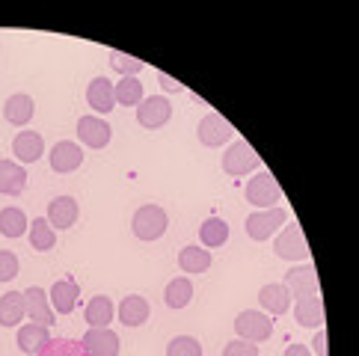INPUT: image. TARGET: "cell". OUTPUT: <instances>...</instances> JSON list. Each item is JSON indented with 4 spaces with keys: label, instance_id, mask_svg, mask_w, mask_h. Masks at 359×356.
<instances>
[{
    "label": "cell",
    "instance_id": "cell-17",
    "mask_svg": "<svg viewBox=\"0 0 359 356\" xmlns=\"http://www.w3.org/2000/svg\"><path fill=\"white\" fill-rule=\"evenodd\" d=\"M12 151H15L18 163H36L45 155V139L36 131H18L12 139Z\"/></svg>",
    "mask_w": 359,
    "mask_h": 356
},
{
    "label": "cell",
    "instance_id": "cell-22",
    "mask_svg": "<svg viewBox=\"0 0 359 356\" xmlns=\"http://www.w3.org/2000/svg\"><path fill=\"white\" fill-rule=\"evenodd\" d=\"M86 101H89V107H93L95 113H110L113 107H116V93H113V83H110L107 78L89 81V86H86Z\"/></svg>",
    "mask_w": 359,
    "mask_h": 356
},
{
    "label": "cell",
    "instance_id": "cell-1",
    "mask_svg": "<svg viewBox=\"0 0 359 356\" xmlns=\"http://www.w3.org/2000/svg\"><path fill=\"white\" fill-rule=\"evenodd\" d=\"M273 252L282 261H309V244L303 238V228L297 220H291L282 226V232L273 238Z\"/></svg>",
    "mask_w": 359,
    "mask_h": 356
},
{
    "label": "cell",
    "instance_id": "cell-33",
    "mask_svg": "<svg viewBox=\"0 0 359 356\" xmlns=\"http://www.w3.org/2000/svg\"><path fill=\"white\" fill-rule=\"evenodd\" d=\"M110 66L116 69V71H122L125 78H137V71L146 69L143 60H137L131 54H122V50H113V54H110Z\"/></svg>",
    "mask_w": 359,
    "mask_h": 356
},
{
    "label": "cell",
    "instance_id": "cell-2",
    "mask_svg": "<svg viewBox=\"0 0 359 356\" xmlns=\"http://www.w3.org/2000/svg\"><path fill=\"white\" fill-rule=\"evenodd\" d=\"M166 228H170V214H166L161 205L137 208L134 220H131V232L140 240H158V238H163Z\"/></svg>",
    "mask_w": 359,
    "mask_h": 356
},
{
    "label": "cell",
    "instance_id": "cell-9",
    "mask_svg": "<svg viewBox=\"0 0 359 356\" xmlns=\"http://www.w3.org/2000/svg\"><path fill=\"white\" fill-rule=\"evenodd\" d=\"M196 137H199V143H202V146L217 149V146H223V143H229V139L235 137V128L220 116V113H208V116L199 122Z\"/></svg>",
    "mask_w": 359,
    "mask_h": 356
},
{
    "label": "cell",
    "instance_id": "cell-7",
    "mask_svg": "<svg viewBox=\"0 0 359 356\" xmlns=\"http://www.w3.org/2000/svg\"><path fill=\"white\" fill-rule=\"evenodd\" d=\"M288 220V214L282 211V208H264V211H255L247 217V235L252 240H267V238H273L282 226H285Z\"/></svg>",
    "mask_w": 359,
    "mask_h": 356
},
{
    "label": "cell",
    "instance_id": "cell-4",
    "mask_svg": "<svg viewBox=\"0 0 359 356\" xmlns=\"http://www.w3.org/2000/svg\"><path fill=\"white\" fill-rule=\"evenodd\" d=\"M235 333L238 338L259 345V341H267L273 336V321H271V315H264L259 309H247L235 317Z\"/></svg>",
    "mask_w": 359,
    "mask_h": 356
},
{
    "label": "cell",
    "instance_id": "cell-27",
    "mask_svg": "<svg viewBox=\"0 0 359 356\" xmlns=\"http://www.w3.org/2000/svg\"><path fill=\"white\" fill-rule=\"evenodd\" d=\"M199 240L205 249H217L229 240V223L223 217H208L199 226Z\"/></svg>",
    "mask_w": 359,
    "mask_h": 356
},
{
    "label": "cell",
    "instance_id": "cell-28",
    "mask_svg": "<svg viewBox=\"0 0 359 356\" xmlns=\"http://www.w3.org/2000/svg\"><path fill=\"white\" fill-rule=\"evenodd\" d=\"M190 300H194V282H190L187 276L172 279V282L166 285V291H163V303L170 309H184Z\"/></svg>",
    "mask_w": 359,
    "mask_h": 356
},
{
    "label": "cell",
    "instance_id": "cell-16",
    "mask_svg": "<svg viewBox=\"0 0 359 356\" xmlns=\"http://www.w3.org/2000/svg\"><path fill=\"white\" fill-rule=\"evenodd\" d=\"M78 300H81V285L74 282L72 276H66V279H60V282L50 285V306H54V312L72 315L74 306H78Z\"/></svg>",
    "mask_w": 359,
    "mask_h": 356
},
{
    "label": "cell",
    "instance_id": "cell-19",
    "mask_svg": "<svg viewBox=\"0 0 359 356\" xmlns=\"http://www.w3.org/2000/svg\"><path fill=\"white\" fill-rule=\"evenodd\" d=\"M83 317H86V324L89 329H107L110 321L116 317V306H113V300L104 297V294H98L86 303V309H83Z\"/></svg>",
    "mask_w": 359,
    "mask_h": 356
},
{
    "label": "cell",
    "instance_id": "cell-35",
    "mask_svg": "<svg viewBox=\"0 0 359 356\" xmlns=\"http://www.w3.org/2000/svg\"><path fill=\"white\" fill-rule=\"evenodd\" d=\"M21 264H18V256L9 249H0V282H12L18 276Z\"/></svg>",
    "mask_w": 359,
    "mask_h": 356
},
{
    "label": "cell",
    "instance_id": "cell-12",
    "mask_svg": "<svg viewBox=\"0 0 359 356\" xmlns=\"http://www.w3.org/2000/svg\"><path fill=\"white\" fill-rule=\"evenodd\" d=\"M24 309H27V317L33 324H42V327H54L57 321V312L50 309V300L42 288H27L24 291Z\"/></svg>",
    "mask_w": 359,
    "mask_h": 356
},
{
    "label": "cell",
    "instance_id": "cell-32",
    "mask_svg": "<svg viewBox=\"0 0 359 356\" xmlns=\"http://www.w3.org/2000/svg\"><path fill=\"white\" fill-rule=\"evenodd\" d=\"M39 356H89V353L83 350L81 341H72V338H50Z\"/></svg>",
    "mask_w": 359,
    "mask_h": 356
},
{
    "label": "cell",
    "instance_id": "cell-15",
    "mask_svg": "<svg viewBox=\"0 0 359 356\" xmlns=\"http://www.w3.org/2000/svg\"><path fill=\"white\" fill-rule=\"evenodd\" d=\"M291 312H294V321H297L300 327H306V329H320L324 327V303H320V294L294 300Z\"/></svg>",
    "mask_w": 359,
    "mask_h": 356
},
{
    "label": "cell",
    "instance_id": "cell-20",
    "mask_svg": "<svg viewBox=\"0 0 359 356\" xmlns=\"http://www.w3.org/2000/svg\"><path fill=\"white\" fill-rule=\"evenodd\" d=\"M27 187V170L18 160H0V193L18 196Z\"/></svg>",
    "mask_w": 359,
    "mask_h": 356
},
{
    "label": "cell",
    "instance_id": "cell-21",
    "mask_svg": "<svg viewBox=\"0 0 359 356\" xmlns=\"http://www.w3.org/2000/svg\"><path fill=\"white\" fill-rule=\"evenodd\" d=\"M119 321L125 327H143L149 321V315H151V306H149V300L146 297H140V294H128L122 303H119Z\"/></svg>",
    "mask_w": 359,
    "mask_h": 356
},
{
    "label": "cell",
    "instance_id": "cell-14",
    "mask_svg": "<svg viewBox=\"0 0 359 356\" xmlns=\"http://www.w3.org/2000/svg\"><path fill=\"white\" fill-rule=\"evenodd\" d=\"M78 217H81L78 202H74L72 196H57V199H50L45 220L50 223V228H60V232H66V228H72L74 223H78Z\"/></svg>",
    "mask_w": 359,
    "mask_h": 356
},
{
    "label": "cell",
    "instance_id": "cell-23",
    "mask_svg": "<svg viewBox=\"0 0 359 356\" xmlns=\"http://www.w3.org/2000/svg\"><path fill=\"white\" fill-rule=\"evenodd\" d=\"M33 113H36V104H33V95L27 93H15V95H9L6 98V104H4V116L9 125H27L33 119Z\"/></svg>",
    "mask_w": 359,
    "mask_h": 356
},
{
    "label": "cell",
    "instance_id": "cell-10",
    "mask_svg": "<svg viewBox=\"0 0 359 356\" xmlns=\"http://www.w3.org/2000/svg\"><path fill=\"white\" fill-rule=\"evenodd\" d=\"M113 137V128L107 119H98V116H81L78 119V139L89 149H104Z\"/></svg>",
    "mask_w": 359,
    "mask_h": 356
},
{
    "label": "cell",
    "instance_id": "cell-8",
    "mask_svg": "<svg viewBox=\"0 0 359 356\" xmlns=\"http://www.w3.org/2000/svg\"><path fill=\"white\" fill-rule=\"evenodd\" d=\"M288 288L291 300H300V297H312L320 291V282H318V271L315 264H297L291 267V271L285 273V282H282Z\"/></svg>",
    "mask_w": 359,
    "mask_h": 356
},
{
    "label": "cell",
    "instance_id": "cell-29",
    "mask_svg": "<svg viewBox=\"0 0 359 356\" xmlns=\"http://www.w3.org/2000/svg\"><path fill=\"white\" fill-rule=\"evenodd\" d=\"M30 247L36 252H50L57 247V235H54V228H50V223L45 217H36L30 223Z\"/></svg>",
    "mask_w": 359,
    "mask_h": 356
},
{
    "label": "cell",
    "instance_id": "cell-26",
    "mask_svg": "<svg viewBox=\"0 0 359 356\" xmlns=\"http://www.w3.org/2000/svg\"><path fill=\"white\" fill-rule=\"evenodd\" d=\"M211 252L205 247H184L178 252V267H182L184 273H205L211 271Z\"/></svg>",
    "mask_w": 359,
    "mask_h": 356
},
{
    "label": "cell",
    "instance_id": "cell-3",
    "mask_svg": "<svg viewBox=\"0 0 359 356\" xmlns=\"http://www.w3.org/2000/svg\"><path fill=\"white\" fill-rule=\"evenodd\" d=\"M243 196H247V202L255 211H264V208H276V202L282 199V190H279L276 178L271 172H259V175L250 178Z\"/></svg>",
    "mask_w": 359,
    "mask_h": 356
},
{
    "label": "cell",
    "instance_id": "cell-39",
    "mask_svg": "<svg viewBox=\"0 0 359 356\" xmlns=\"http://www.w3.org/2000/svg\"><path fill=\"white\" fill-rule=\"evenodd\" d=\"M285 356H315L306 345H288L285 348Z\"/></svg>",
    "mask_w": 359,
    "mask_h": 356
},
{
    "label": "cell",
    "instance_id": "cell-18",
    "mask_svg": "<svg viewBox=\"0 0 359 356\" xmlns=\"http://www.w3.org/2000/svg\"><path fill=\"white\" fill-rule=\"evenodd\" d=\"M259 303H262V309L267 315H285L291 309V294H288V288L282 285V282H267L262 291H259Z\"/></svg>",
    "mask_w": 359,
    "mask_h": 356
},
{
    "label": "cell",
    "instance_id": "cell-13",
    "mask_svg": "<svg viewBox=\"0 0 359 356\" xmlns=\"http://www.w3.org/2000/svg\"><path fill=\"white\" fill-rule=\"evenodd\" d=\"M81 345L89 356H119L122 341H119V333H113L107 327V329H89Z\"/></svg>",
    "mask_w": 359,
    "mask_h": 356
},
{
    "label": "cell",
    "instance_id": "cell-6",
    "mask_svg": "<svg viewBox=\"0 0 359 356\" xmlns=\"http://www.w3.org/2000/svg\"><path fill=\"white\" fill-rule=\"evenodd\" d=\"M170 119H172V104H170V98L166 95H149V98H143L137 104V122L143 125V128H149V131L163 128Z\"/></svg>",
    "mask_w": 359,
    "mask_h": 356
},
{
    "label": "cell",
    "instance_id": "cell-24",
    "mask_svg": "<svg viewBox=\"0 0 359 356\" xmlns=\"http://www.w3.org/2000/svg\"><path fill=\"white\" fill-rule=\"evenodd\" d=\"M50 341V336H48V327H42V324H24L21 329H18V348L24 350V353H33V356H39L42 350H45V345Z\"/></svg>",
    "mask_w": 359,
    "mask_h": 356
},
{
    "label": "cell",
    "instance_id": "cell-5",
    "mask_svg": "<svg viewBox=\"0 0 359 356\" xmlns=\"http://www.w3.org/2000/svg\"><path fill=\"white\" fill-rule=\"evenodd\" d=\"M259 167H262V158L255 155L247 139H238V143H232L226 149V155H223V172L232 175V178H241V175H247V172L259 170Z\"/></svg>",
    "mask_w": 359,
    "mask_h": 356
},
{
    "label": "cell",
    "instance_id": "cell-37",
    "mask_svg": "<svg viewBox=\"0 0 359 356\" xmlns=\"http://www.w3.org/2000/svg\"><path fill=\"white\" fill-rule=\"evenodd\" d=\"M158 83H161V89H166V93H182L184 89V83H178L175 78H170V74H158Z\"/></svg>",
    "mask_w": 359,
    "mask_h": 356
},
{
    "label": "cell",
    "instance_id": "cell-11",
    "mask_svg": "<svg viewBox=\"0 0 359 356\" xmlns=\"http://www.w3.org/2000/svg\"><path fill=\"white\" fill-rule=\"evenodd\" d=\"M83 163V149L72 139H60V143L50 149V170L60 172V175H69L74 172Z\"/></svg>",
    "mask_w": 359,
    "mask_h": 356
},
{
    "label": "cell",
    "instance_id": "cell-34",
    "mask_svg": "<svg viewBox=\"0 0 359 356\" xmlns=\"http://www.w3.org/2000/svg\"><path fill=\"white\" fill-rule=\"evenodd\" d=\"M166 356H202V345L194 336H175L166 345Z\"/></svg>",
    "mask_w": 359,
    "mask_h": 356
},
{
    "label": "cell",
    "instance_id": "cell-25",
    "mask_svg": "<svg viewBox=\"0 0 359 356\" xmlns=\"http://www.w3.org/2000/svg\"><path fill=\"white\" fill-rule=\"evenodd\" d=\"M24 294L21 291H6L4 297H0V327H18L24 321Z\"/></svg>",
    "mask_w": 359,
    "mask_h": 356
},
{
    "label": "cell",
    "instance_id": "cell-30",
    "mask_svg": "<svg viewBox=\"0 0 359 356\" xmlns=\"http://www.w3.org/2000/svg\"><path fill=\"white\" fill-rule=\"evenodd\" d=\"M113 93H116V104L137 107L140 101H143L146 89H143V83H140V78H122L116 86H113Z\"/></svg>",
    "mask_w": 359,
    "mask_h": 356
},
{
    "label": "cell",
    "instance_id": "cell-38",
    "mask_svg": "<svg viewBox=\"0 0 359 356\" xmlns=\"http://www.w3.org/2000/svg\"><path fill=\"white\" fill-rule=\"evenodd\" d=\"M312 350H315V356H327V333H315Z\"/></svg>",
    "mask_w": 359,
    "mask_h": 356
},
{
    "label": "cell",
    "instance_id": "cell-36",
    "mask_svg": "<svg viewBox=\"0 0 359 356\" xmlns=\"http://www.w3.org/2000/svg\"><path fill=\"white\" fill-rule=\"evenodd\" d=\"M223 356H259V345L235 338V341H229V345L223 348Z\"/></svg>",
    "mask_w": 359,
    "mask_h": 356
},
{
    "label": "cell",
    "instance_id": "cell-31",
    "mask_svg": "<svg viewBox=\"0 0 359 356\" xmlns=\"http://www.w3.org/2000/svg\"><path fill=\"white\" fill-rule=\"evenodd\" d=\"M27 232V214L21 208H4L0 211V235L4 238H21Z\"/></svg>",
    "mask_w": 359,
    "mask_h": 356
}]
</instances>
